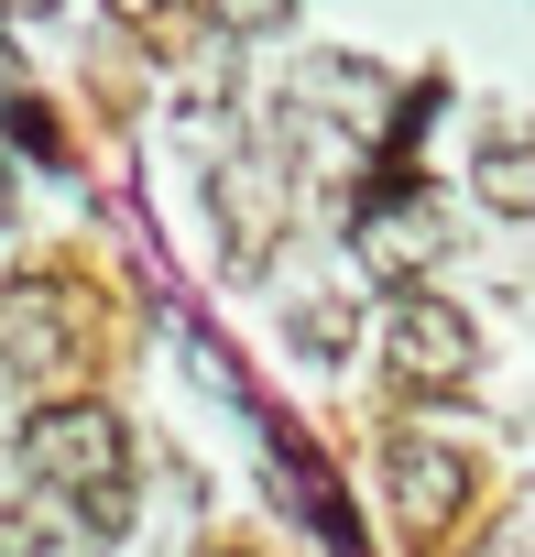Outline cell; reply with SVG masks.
Returning <instances> with one entry per match:
<instances>
[{
    "instance_id": "6da1fadb",
    "label": "cell",
    "mask_w": 535,
    "mask_h": 557,
    "mask_svg": "<svg viewBox=\"0 0 535 557\" xmlns=\"http://www.w3.org/2000/svg\"><path fill=\"white\" fill-rule=\"evenodd\" d=\"M23 459H34L45 492L77 503L88 535H121V524H132V426H121L110 405H88V394L45 405V416L23 426Z\"/></svg>"
},
{
    "instance_id": "7a4b0ae2",
    "label": "cell",
    "mask_w": 535,
    "mask_h": 557,
    "mask_svg": "<svg viewBox=\"0 0 535 557\" xmlns=\"http://www.w3.org/2000/svg\"><path fill=\"white\" fill-rule=\"evenodd\" d=\"M383 361H394V394H459L481 372V329H470V307H448V296L415 285L383 318Z\"/></svg>"
},
{
    "instance_id": "3957f363",
    "label": "cell",
    "mask_w": 535,
    "mask_h": 557,
    "mask_svg": "<svg viewBox=\"0 0 535 557\" xmlns=\"http://www.w3.org/2000/svg\"><path fill=\"white\" fill-rule=\"evenodd\" d=\"M55 361H66V296L45 285V273L0 285V372L12 383H55Z\"/></svg>"
},
{
    "instance_id": "277c9868",
    "label": "cell",
    "mask_w": 535,
    "mask_h": 557,
    "mask_svg": "<svg viewBox=\"0 0 535 557\" xmlns=\"http://www.w3.org/2000/svg\"><path fill=\"white\" fill-rule=\"evenodd\" d=\"M394 503L437 535V524L470 503V459H459V448H437V437H394Z\"/></svg>"
},
{
    "instance_id": "5b68a950",
    "label": "cell",
    "mask_w": 535,
    "mask_h": 557,
    "mask_svg": "<svg viewBox=\"0 0 535 557\" xmlns=\"http://www.w3.org/2000/svg\"><path fill=\"white\" fill-rule=\"evenodd\" d=\"M437 240H448V230H437V208H426V197H405V208H383V219L361 230L372 273H405V262H437Z\"/></svg>"
},
{
    "instance_id": "8992f818",
    "label": "cell",
    "mask_w": 535,
    "mask_h": 557,
    "mask_svg": "<svg viewBox=\"0 0 535 557\" xmlns=\"http://www.w3.org/2000/svg\"><path fill=\"white\" fill-rule=\"evenodd\" d=\"M481 186L513 197V208H535V153L524 143H481Z\"/></svg>"
},
{
    "instance_id": "52a82bcc",
    "label": "cell",
    "mask_w": 535,
    "mask_h": 557,
    "mask_svg": "<svg viewBox=\"0 0 535 557\" xmlns=\"http://www.w3.org/2000/svg\"><path fill=\"white\" fill-rule=\"evenodd\" d=\"M285 12H296V0H219V23H229V34H274Z\"/></svg>"
},
{
    "instance_id": "ba28073f",
    "label": "cell",
    "mask_w": 535,
    "mask_h": 557,
    "mask_svg": "<svg viewBox=\"0 0 535 557\" xmlns=\"http://www.w3.org/2000/svg\"><path fill=\"white\" fill-rule=\"evenodd\" d=\"M110 12H121V23H164V12H175V0H110Z\"/></svg>"
},
{
    "instance_id": "9c48e42d",
    "label": "cell",
    "mask_w": 535,
    "mask_h": 557,
    "mask_svg": "<svg viewBox=\"0 0 535 557\" xmlns=\"http://www.w3.org/2000/svg\"><path fill=\"white\" fill-rule=\"evenodd\" d=\"M0 12H12V23H45V12H55V0H0Z\"/></svg>"
},
{
    "instance_id": "30bf717a",
    "label": "cell",
    "mask_w": 535,
    "mask_h": 557,
    "mask_svg": "<svg viewBox=\"0 0 535 557\" xmlns=\"http://www.w3.org/2000/svg\"><path fill=\"white\" fill-rule=\"evenodd\" d=\"M0 230H12V164H0Z\"/></svg>"
},
{
    "instance_id": "8fae6325",
    "label": "cell",
    "mask_w": 535,
    "mask_h": 557,
    "mask_svg": "<svg viewBox=\"0 0 535 557\" xmlns=\"http://www.w3.org/2000/svg\"><path fill=\"white\" fill-rule=\"evenodd\" d=\"M219 557H229V546H219Z\"/></svg>"
}]
</instances>
